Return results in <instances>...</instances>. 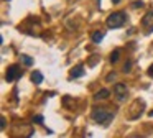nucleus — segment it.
<instances>
[{
  "instance_id": "nucleus-1",
  "label": "nucleus",
  "mask_w": 153,
  "mask_h": 138,
  "mask_svg": "<svg viewBox=\"0 0 153 138\" xmlns=\"http://www.w3.org/2000/svg\"><path fill=\"white\" fill-rule=\"evenodd\" d=\"M112 118H114V112L105 110L104 107H96V108L92 110V120L96 122V123L109 125Z\"/></svg>"
},
{
  "instance_id": "nucleus-2",
  "label": "nucleus",
  "mask_w": 153,
  "mask_h": 138,
  "mask_svg": "<svg viewBox=\"0 0 153 138\" xmlns=\"http://www.w3.org/2000/svg\"><path fill=\"white\" fill-rule=\"evenodd\" d=\"M105 23H107L109 28H120V26L125 23V13L123 12L112 13V15H109V18L105 20Z\"/></svg>"
},
{
  "instance_id": "nucleus-3",
  "label": "nucleus",
  "mask_w": 153,
  "mask_h": 138,
  "mask_svg": "<svg viewBox=\"0 0 153 138\" xmlns=\"http://www.w3.org/2000/svg\"><path fill=\"white\" fill-rule=\"evenodd\" d=\"M22 74H23V71H22L18 66L13 64V66H10V68H8L7 74H5V79H7L8 82H12V81H17V79H20Z\"/></svg>"
},
{
  "instance_id": "nucleus-4",
  "label": "nucleus",
  "mask_w": 153,
  "mask_h": 138,
  "mask_svg": "<svg viewBox=\"0 0 153 138\" xmlns=\"http://www.w3.org/2000/svg\"><path fill=\"white\" fill-rule=\"evenodd\" d=\"M143 105H145V104H143L142 100H137L135 104L132 105V108L135 110V112H132V114H128V117L132 118V120H135V118H138L140 115H142V112H143Z\"/></svg>"
},
{
  "instance_id": "nucleus-5",
  "label": "nucleus",
  "mask_w": 153,
  "mask_h": 138,
  "mask_svg": "<svg viewBox=\"0 0 153 138\" xmlns=\"http://www.w3.org/2000/svg\"><path fill=\"white\" fill-rule=\"evenodd\" d=\"M142 25L146 28V33L153 31V12H148L142 20Z\"/></svg>"
},
{
  "instance_id": "nucleus-6",
  "label": "nucleus",
  "mask_w": 153,
  "mask_h": 138,
  "mask_svg": "<svg viewBox=\"0 0 153 138\" xmlns=\"http://www.w3.org/2000/svg\"><path fill=\"white\" fill-rule=\"evenodd\" d=\"M114 94H117L120 99H123V95L127 94V85L125 84H120V82H119V84H115V85H114Z\"/></svg>"
},
{
  "instance_id": "nucleus-7",
  "label": "nucleus",
  "mask_w": 153,
  "mask_h": 138,
  "mask_svg": "<svg viewBox=\"0 0 153 138\" xmlns=\"http://www.w3.org/2000/svg\"><path fill=\"white\" fill-rule=\"evenodd\" d=\"M69 76L73 79L82 77V76H84V68H82V66H76V68H73V69H71V72H69Z\"/></svg>"
},
{
  "instance_id": "nucleus-8",
  "label": "nucleus",
  "mask_w": 153,
  "mask_h": 138,
  "mask_svg": "<svg viewBox=\"0 0 153 138\" xmlns=\"http://www.w3.org/2000/svg\"><path fill=\"white\" fill-rule=\"evenodd\" d=\"M31 82H35V84H41V82H43V74H41L40 71H33L31 72Z\"/></svg>"
},
{
  "instance_id": "nucleus-9",
  "label": "nucleus",
  "mask_w": 153,
  "mask_h": 138,
  "mask_svg": "<svg viewBox=\"0 0 153 138\" xmlns=\"http://www.w3.org/2000/svg\"><path fill=\"white\" fill-rule=\"evenodd\" d=\"M109 95H110V92L107 91V89H100V91L94 95V99H96V100H100V99H107Z\"/></svg>"
},
{
  "instance_id": "nucleus-10",
  "label": "nucleus",
  "mask_w": 153,
  "mask_h": 138,
  "mask_svg": "<svg viewBox=\"0 0 153 138\" xmlns=\"http://www.w3.org/2000/svg\"><path fill=\"white\" fill-rule=\"evenodd\" d=\"M104 39V33H100V31H94L92 33V41L94 43H100Z\"/></svg>"
},
{
  "instance_id": "nucleus-11",
  "label": "nucleus",
  "mask_w": 153,
  "mask_h": 138,
  "mask_svg": "<svg viewBox=\"0 0 153 138\" xmlns=\"http://www.w3.org/2000/svg\"><path fill=\"white\" fill-rule=\"evenodd\" d=\"M22 62H23L25 66H31L33 64V59H31L30 56H27V54H22Z\"/></svg>"
},
{
  "instance_id": "nucleus-12",
  "label": "nucleus",
  "mask_w": 153,
  "mask_h": 138,
  "mask_svg": "<svg viewBox=\"0 0 153 138\" xmlns=\"http://www.w3.org/2000/svg\"><path fill=\"white\" fill-rule=\"evenodd\" d=\"M119 54H120V51H119V49H115V51L110 54V62H117V61H119Z\"/></svg>"
},
{
  "instance_id": "nucleus-13",
  "label": "nucleus",
  "mask_w": 153,
  "mask_h": 138,
  "mask_svg": "<svg viewBox=\"0 0 153 138\" xmlns=\"http://www.w3.org/2000/svg\"><path fill=\"white\" fill-rule=\"evenodd\" d=\"M33 123L41 125V123H43V117H41V115H36V117H33Z\"/></svg>"
},
{
  "instance_id": "nucleus-14",
  "label": "nucleus",
  "mask_w": 153,
  "mask_h": 138,
  "mask_svg": "<svg viewBox=\"0 0 153 138\" xmlns=\"http://www.w3.org/2000/svg\"><path fill=\"white\" fill-rule=\"evenodd\" d=\"M130 68H132V62L127 61V62H125V66H123V72H128V71H130Z\"/></svg>"
},
{
  "instance_id": "nucleus-15",
  "label": "nucleus",
  "mask_w": 153,
  "mask_h": 138,
  "mask_svg": "<svg viewBox=\"0 0 153 138\" xmlns=\"http://www.w3.org/2000/svg\"><path fill=\"white\" fill-rule=\"evenodd\" d=\"M114 79H115V72H110V74L107 76V82H114Z\"/></svg>"
},
{
  "instance_id": "nucleus-16",
  "label": "nucleus",
  "mask_w": 153,
  "mask_h": 138,
  "mask_svg": "<svg viewBox=\"0 0 153 138\" xmlns=\"http://www.w3.org/2000/svg\"><path fill=\"white\" fill-rule=\"evenodd\" d=\"M138 7H143V2H137V3H133V8H138Z\"/></svg>"
},
{
  "instance_id": "nucleus-17",
  "label": "nucleus",
  "mask_w": 153,
  "mask_h": 138,
  "mask_svg": "<svg viewBox=\"0 0 153 138\" xmlns=\"http://www.w3.org/2000/svg\"><path fill=\"white\" fill-rule=\"evenodd\" d=\"M148 76H150V77H153V64L150 66V69H148Z\"/></svg>"
},
{
  "instance_id": "nucleus-18",
  "label": "nucleus",
  "mask_w": 153,
  "mask_h": 138,
  "mask_svg": "<svg viewBox=\"0 0 153 138\" xmlns=\"http://www.w3.org/2000/svg\"><path fill=\"white\" fill-rule=\"evenodd\" d=\"M112 2H114V3H119V2H120V0H112Z\"/></svg>"
},
{
  "instance_id": "nucleus-19",
  "label": "nucleus",
  "mask_w": 153,
  "mask_h": 138,
  "mask_svg": "<svg viewBox=\"0 0 153 138\" xmlns=\"http://www.w3.org/2000/svg\"><path fill=\"white\" fill-rule=\"evenodd\" d=\"M150 117H153V110H152V112H150Z\"/></svg>"
}]
</instances>
